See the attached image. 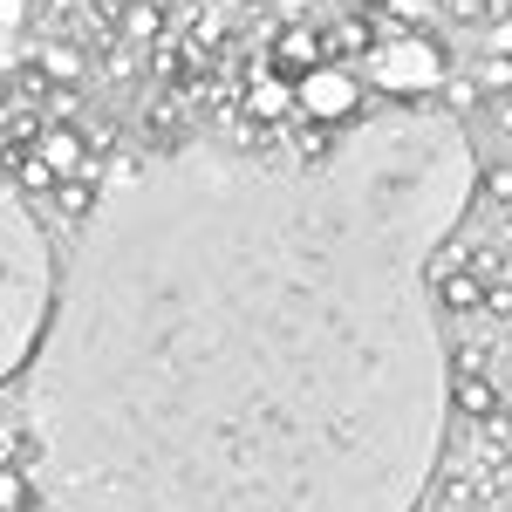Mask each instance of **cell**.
I'll return each mask as SVG.
<instances>
[{
  "label": "cell",
  "mask_w": 512,
  "mask_h": 512,
  "mask_svg": "<svg viewBox=\"0 0 512 512\" xmlns=\"http://www.w3.org/2000/svg\"><path fill=\"white\" fill-rule=\"evenodd\" d=\"M472 185V130L424 96L117 171L28 362L48 506L417 512L451 424L431 267Z\"/></svg>",
  "instance_id": "1"
},
{
  "label": "cell",
  "mask_w": 512,
  "mask_h": 512,
  "mask_svg": "<svg viewBox=\"0 0 512 512\" xmlns=\"http://www.w3.org/2000/svg\"><path fill=\"white\" fill-rule=\"evenodd\" d=\"M55 308V260L41 239L28 198L0 185V383L28 369L41 349V328Z\"/></svg>",
  "instance_id": "2"
},
{
  "label": "cell",
  "mask_w": 512,
  "mask_h": 512,
  "mask_svg": "<svg viewBox=\"0 0 512 512\" xmlns=\"http://www.w3.org/2000/svg\"><path fill=\"white\" fill-rule=\"evenodd\" d=\"M369 82L396 96V103H410V96H431L437 82H444V48L424 35H403V41H383L376 55H369Z\"/></svg>",
  "instance_id": "3"
},
{
  "label": "cell",
  "mask_w": 512,
  "mask_h": 512,
  "mask_svg": "<svg viewBox=\"0 0 512 512\" xmlns=\"http://www.w3.org/2000/svg\"><path fill=\"white\" fill-rule=\"evenodd\" d=\"M355 96H362V82H355L349 69H308L301 89H294V103H301L315 123H349Z\"/></svg>",
  "instance_id": "4"
},
{
  "label": "cell",
  "mask_w": 512,
  "mask_h": 512,
  "mask_svg": "<svg viewBox=\"0 0 512 512\" xmlns=\"http://www.w3.org/2000/svg\"><path fill=\"white\" fill-rule=\"evenodd\" d=\"M35 158L48 164L55 178H89V144H82L76 130H48V137H41V151H35Z\"/></svg>",
  "instance_id": "5"
},
{
  "label": "cell",
  "mask_w": 512,
  "mask_h": 512,
  "mask_svg": "<svg viewBox=\"0 0 512 512\" xmlns=\"http://www.w3.org/2000/svg\"><path fill=\"white\" fill-rule=\"evenodd\" d=\"M28 506H35L28 472H21V465H0V512H28Z\"/></svg>",
  "instance_id": "6"
},
{
  "label": "cell",
  "mask_w": 512,
  "mask_h": 512,
  "mask_svg": "<svg viewBox=\"0 0 512 512\" xmlns=\"http://www.w3.org/2000/svg\"><path fill=\"white\" fill-rule=\"evenodd\" d=\"M280 62H308V69H315V35H301V28L280 35Z\"/></svg>",
  "instance_id": "7"
},
{
  "label": "cell",
  "mask_w": 512,
  "mask_h": 512,
  "mask_svg": "<svg viewBox=\"0 0 512 512\" xmlns=\"http://www.w3.org/2000/svg\"><path fill=\"white\" fill-rule=\"evenodd\" d=\"M55 205H62V212H69V219H82V212H89V205H96V198H89V185H76V178H69V185H62V192H55Z\"/></svg>",
  "instance_id": "8"
},
{
  "label": "cell",
  "mask_w": 512,
  "mask_h": 512,
  "mask_svg": "<svg viewBox=\"0 0 512 512\" xmlns=\"http://www.w3.org/2000/svg\"><path fill=\"white\" fill-rule=\"evenodd\" d=\"M21 444H28V437L14 431V424H0V465H14V451H21Z\"/></svg>",
  "instance_id": "9"
},
{
  "label": "cell",
  "mask_w": 512,
  "mask_h": 512,
  "mask_svg": "<svg viewBox=\"0 0 512 512\" xmlns=\"http://www.w3.org/2000/svg\"><path fill=\"white\" fill-rule=\"evenodd\" d=\"M458 396H465V410H492V390H485V383H465Z\"/></svg>",
  "instance_id": "10"
},
{
  "label": "cell",
  "mask_w": 512,
  "mask_h": 512,
  "mask_svg": "<svg viewBox=\"0 0 512 512\" xmlns=\"http://www.w3.org/2000/svg\"><path fill=\"white\" fill-rule=\"evenodd\" d=\"M287 7H308V0H287Z\"/></svg>",
  "instance_id": "11"
}]
</instances>
